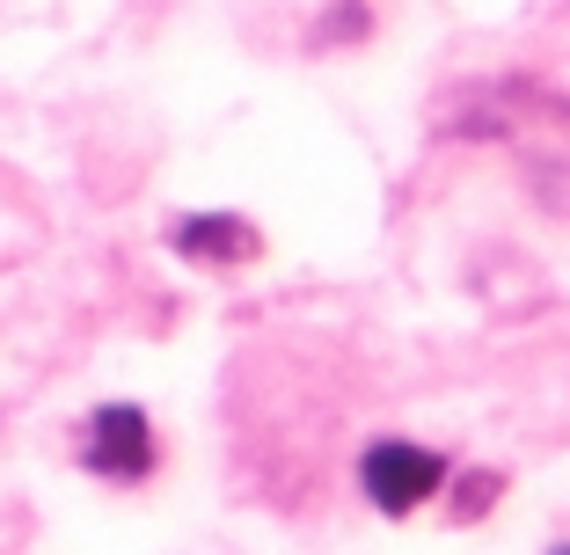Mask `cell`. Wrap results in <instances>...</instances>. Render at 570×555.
I'll use <instances>...</instances> for the list:
<instances>
[{
  "label": "cell",
  "instance_id": "6da1fadb",
  "mask_svg": "<svg viewBox=\"0 0 570 555\" xmlns=\"http://www.w3.org/2000/svg\"><path fill=\"white\" fill-rule=\"evenodd\" d=\"M358 489L387 519H410V512H424L446 489V460L432 446H417V438H373L366 454H358Z\"/></svg>",
  "mask_w": 570,
  "mask_h": 555
},
{
  "label": "cell",
  "instance_id": "7a4b0ae2",
  "mask_svg": "<svg viewBox=\"0 0 570 555\" xmlns=\"http://www.w3.org/2000/svg\"><path fill=\"white\" fill-rule=\"evenodd\" d=\"M73 454H81V468L102 475V483H147L154 460H161V438H154V424H147L139 403H102V409H88Z\"/></svg>",
  "mask_w": 570,
  "mask_h": 555
},
{
  "label": "cell",
  "instance_id": "3957f363",
  "mask_svg": "<svg viewBox=\"0 0 570 555\" xmlns=\"http://www.w3.org/2000/svg\"><path fill=\"white\" fill-rule=\"evenodd\" d=\"M168 241H176V256H190V264H249V256L264 249V235H256L242 212H184L168 227Z\"/></svg>",
  "mask_w": 570,
  "mask_h": 555
},
{
  "label": "cell",
  "instance_id": "277c9868",
  "mask_svg": "<svg viewBox=\"0 0 570 555\" xmlns=\"http://www.w3.org/2000/svg\"><path fill=\"white\" fill-rule=\"evenodd\" d=\"M549 555H570V541H563V548H549Z\"/></svg>",
  "mask_w": 570,
  "mask_h": 555
}]
</instances>
